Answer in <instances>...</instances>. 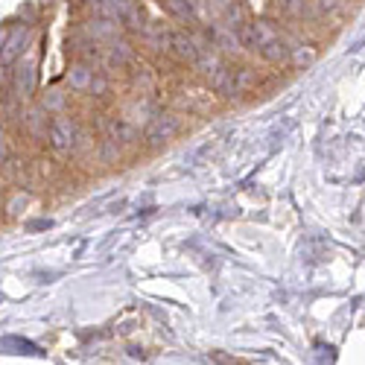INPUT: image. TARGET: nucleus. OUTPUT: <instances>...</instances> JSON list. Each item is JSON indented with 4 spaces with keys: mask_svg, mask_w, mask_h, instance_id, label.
<instances>
[{
    "mask_svg": "<svg viewBox=\"0 0 365 365\" xmlns=\"http://www.w3.org/2000/svg\"><path fill=\"white\" fill-rule=\"evenodd\" d=\"M26 38H29V33L24 26H15L12 33L6 36V41H4V50H0V62L4 65H9V62H15V58L24 53V44H26Z\"/></svg>",
    "mask_w": 365,
    "mask_h": 365,
    "instance_id": "f257e3e1",
    "label": "nucleus"
},
{
    "mask_svg": "<svg viewBox=\"0 0 365 365\" xmlns=\"http://www.w3.org/2000/svg\"><path fill=\"white\" fill-rule=\"evenodd\" d=\"M88 79H91V73H88L85 68H76V71L71 73V82H73L76 88H85V85H88Z\"/></svg>",
    "mask_w": 365,
    "mask_h": 365,
    "instance_id": "f03ea898",
    "label": "nucleus"
}]
</instances>
